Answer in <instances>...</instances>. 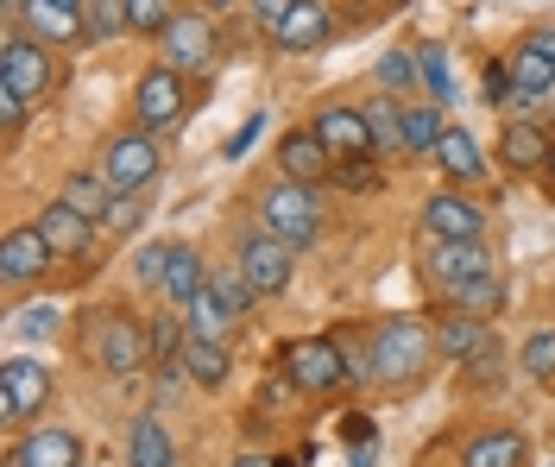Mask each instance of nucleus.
Returning a JSON list of instances; mask_svg holds the SVG:
<instances>
[{
  "instance_id": "obj_36",
  "label": "nucleus",
  "mask_w": 555,
  "mask_h": 467,
  "mask_svg": "<svg viewBox=\"0 0 555 467\" xmlns=\"http://www.w3.org/2000/svg\"><path fill=\"white\" fill-rule=\"evenodd\" d=\"M171 20H177V0H127V26H133V33L158 38Z\"/></svg>"
},
{
  "instance_id": "obj_45",
  "label": "nucleus",
  "mask_w": 555,
  "mask_h": 467,
  "mask_svg": "<svg viewBox=\"0 0 555 467\" xmlns=\"http://www.w3.org/2000/svg\"><path fill=\"white\" fill-rule=\"evenodd\" d=\"M259 127H266V120H259V114H253V120H246L241 133H234V140H228V158H246V145L259 140Z\"/></svg>"
},
{
  "instance_id": "obj_16",
  "label": "nucleus",
  "mask_w": 555,
  "mask_h": 467,
  "mask_svg": "<svg viewBox=\"0 0 555 467\" xmlns=\"http://www.w3.org/2000/svg\"><path fill=\"white\" fill-rule=\"evenodd\" d=\"M328 38H335V13H328V0H297V7L272 26L278 51H322Z\"/></svg>"
},
{
  "instance_id": "obj_26",
  "label": "nucleus",
  "mask_w": 555,
  "mask_h": 467,
  "mask_svg": "<svg viewBox=\"0 0 555 467\" xmlns=\"http://www.w3.org/2000/svg\"><path fill=\"white\" fill-rule=\"evenodd\" d=\"M228 366H234V360H228V341H208V335H190V341H183V379H190V386L215 392V386L228 379Z\"/></svg>"
},
{
  "instance_id": "obj_28",
  "label": "nucleus",
  "mask_w": 555,
  "mask_h": 467,
  "mask_svg": "<svg viewBox=\"0 0 555 467\" xmlns=\"http://www.w3.org/2000/svg\"><path fill=\"white\" fill-rule=\"evenodd\" d=\"M127 467H177V449L158 417H139L127 430Z\"/></svg>"
},
{
  "instance_id": "obj_15",
  "label": "nucleus",
  "mask_w": 555,
  "mask_h": 467,
  "mask_svg": "<svg viewBox=\"0 0 555 467\" xmlns=\"http://www.w3.org/2000/svg\"><path fill=\"white\" fill-rule=\"evenodd\" d=\"M51 259H57V252H51V241L38 234V221L33 228H13V234L0 241V278H7L13 290H26V285H38V278L51 272Z\"/></svg>"
},
{
  "instance_id": "obj_32",
  "label": "nucleus",
  "mask_w": 555,
  "mask_h": 467,
  "mask_svg": "<svg viewBox=\"0 0 555 467\" xmlns=\"http://www.w3.org/2000/svg\"><path fill=\"white\" fill-rule=\"evenodd\" d=\"M518 366H524V379L550 386V379H555V328H530V335H524Z\"/></svg>"
},
{
  "instance_id": "obj_5",
  "label": "nucleus",
  "mask_w": 555,
  "mask_h": 467,
  "mask_svg": "<svg viewBox=\"0 0 555 467\" xmlns=\"http://www.w3.org/2000/svg\"><path fill=\"white\" fill-rule=\"evenodd\" d=\"M190 114V76L171 70V64H152V70L133 82V120L145 133H165Z\"/></svg>"
},
{
  "instance_id": "obj_1",
  "label": "nucleus",
  "mask_w": 555,
  "mask_h": 467,
  "mask_svg": "<svg viewBox=\"0 0 555 467\" xmlns=\"http://www.w3.org/2000/svg\"><path fill=\"white\" fill-rule=\"evenodd\" d=\"M436 328L416 323V316H391L373 328V379L379 386H416L429 366H436Z\"/></svg>"
},
{
  "instance_id": "obj_35",
  "label": "nucleus",
  "mask_w": 555,
  "mask_h": 467,
  "mask_svg": "<svg viewBox=\"0 0 555 467\" xmlns=\"http://www.w3.org/2000/svg\"><path fill=\"white\" fill-rule=\"evenodd\" d=\"M436 140H442V114L436 108H404V145L436 158Z\"/></svg>"
},
{
  "instance_id": "obj_4",
  "label": "nucleus",
  "mask_w": 555,
  "mask_h": 467,
  "mask_svg": "<svg viewBox=\"0 0 555 467\" xmlns=\"http://www.w3.org/2000/svg\"><path fill=\"white\" fill-rule=\"evenodd\" d=\"M0 82H13L26 102H51L57 89V64H51V44H38L33 33L7 26V44H0Z\"/></svg>"
},
{
  "instance_id": "obj_10",
  "label": "nucleus",
  "mask_w": 555,
  "mask_h": 467,
  "mask_svg": "<svg viewBox=\"0 0 555 467\" xmlns=\"http://www.w3.org/2000/svg\"><path fill=\"white\" fill-rule=\"evenodd\" d=\"M234 265H241L246 278H253V290H259V297H278V290L291 285L297 247H284L272 228H253V234H241V252H234Z\"/></svg>"
},
{
  "instance_id": "obj_42",
  "label": "nucleus",
  "mask_w": 555,
  "mask_h": 467,
  "mask_svg": "<svg viewBox=\"0 0 555 467\" xmlns=\"http://www.w3.org/2000/svg\"><path fill=\"white\" fill-rule=\"evenodd\" d=\"M26 114H33V102H26V95H20L13 82H0V127H7V140H13V133L26 127Z\"/></svg>"
},
{
  "instance_id": "obj_37",
  "label": "nucleus",
  "mask_w": 555,
  "mask_h": 467,
  "mask_svg": "<svg viewBox=\"0 0 555 467\" xmlns=\"http://www.w3.org/2000/svg\"><path fill=\"white\" fill-rule=\"evenodd\" d=\"M82 13H89V33L95 38L127 33V0H82Z\"/></svg>"
},
{
  "instance_id": "obj_25",
  "label": "nucleus",
  "mask_w": 555,
  "mask_h": 467,
  "mask_svg": "<svg viewBox=\"0 0 555 467\" xmlns=\"http://www.w3.org/2000/svg\"><path fill=\"white\" fill-rule=\"evenodd\" d=\"M486 341H492V328H486V316H461V310H449V323L436 328V354L454 360V366H467V360L480 354Z\"/></svg>"
},
{
  "instance_id": "obj_12",
  "label": "nucleus",
  "mask_w": 555,
  "mask_h": 467,
  "mask_svg": "<svg viewBox=\"0 0 555 467\" xmlns=\"http://www.w3.org/2000/svg\"><path fill=\"white\" fill-rule=\"evenodd\" d=\"M315 140L328 145L335 165L379 158V152H373V127H366V108H347V102H328V108L315 114Z\"/></svg>"
},
{
  "instance_id": "obj_29",
  "label": "nucleus",
  "mask_w": 555,
  "mask_h": 467,
  "mask_svg": "<svg viewBox=\"0 0 555 467\" xmlns=\"http://www.w3.org/2000/svg\"><path fill=\"white\" fill-rule=\"evenodd\" d=\"M449 303L461 310V316H486V323H492V316L505 310V278H499V272H480V278L454 285V290H449Z\"/></svg>"
},
{
  "instance_id": "obj_31",
  "label": "nucleus",
  "mask_w": 555,
  "mask_h": 467,
  "mask_svg": "<svg viewBox=\"0 0 555 467\" xmlns=\"http://www.w3.org/2000/svg\"><path fill=\"white\" fill-rule=\"evenodd\" d=\"M177 316L190 323V335H208V341H228V335H234V316H228V303H221L215 290H203L196 303H183Z\"/></svg>"
},
{
  "instance_id": "obj_3",
  "label": "nucleus",
  "mask_w": 555,
  "mask_h": 467,
  "mask_svg": "<svg viewBox=\"0 0 555 467\" xmlns=\"http://www.w3.org/2000/svg\"><path fill=\"white\" fill-rule=\"evenodd\" d=\"M259 228H272L284 247H315L322 234V203H315V183H297V178H278L259 190Z\"/></svg>"
},
{
  "instance_id": "obj_46",
  "label": "nucleus",
  "mask_w": 555,
  "mask_h": 467,
  "mask_svg": "<svg viewBox=\"0 0 555 467\" xmlns=\"http://www.w3.org/2000/svg\"><path fill=\"white\" fill-rule=\"evenodd\" d=\"M291 7H297V0H253V13L266 20V33H272V26L284 20V13H291Z\"/></svg>"
},
{
  "instance_id": "obj_40",
  "label": "nucleus",
  "mask_w": 555,
  "mask_h": 467,
  "mask_svg": "<svg viewBox=\"0 0 555 467\" xmlns=\"http://www.w3.org/2000/svg\"><path fill=\"white\" fill-rule=\"evenodd\" d=\"M461 373H467V386H492V379H505V348H499V341H486Z\"/></svg>"
},
{
  "instance_id": "obj_41",
  "label": "nucleus",
  "mask_w": 555,
  "mask_h": 467,
  "mask_svg": "<svg viewBox=\"0 0 555 467\" xmlns=\"http://www.w3.org/2000/svg\"><path fill=\"white\" fill-rule=\"evenodd\" d=\"M139 196H145V190H120V196H114V209H107V234H133V221H139Z\"/></svg>"
},
{
  "instance_id": "obj_9",
  "label": "nucleus",
  "mask_w": 555,
  "mask_h": 467,
  "mask_svg": "<svg viewBox=\"0 0 555 467\" xmlns=\"http://www.w3.org/2000/svg\"><path fill=\"white\" fill-rule=\"evenodd\" d=\"M158 165H165V152H158V140H152L145 127L114 133L107 152H102V178L114 183V190H145V183L158 178Z\"/></svg>"
},
{
  "instance_id": "obj_21",
  "label": "nucleus",
  "mask_w": 555,
  "mask_h": 467,
  "mask_svg": "<svg viewBox=\"0 0 555 467\" xmlns=\"http://www.w3.org/2000/svg\"><path fill=\"white\" fill-rule=\"evenodd\" d=\"M461 467H530V442L518 430H480L461 449Z\"/></svg>"
},
{
  "instance_id": "obj_17",
  "label": "nucleus",
  "mask_w": 555,
  "mask_h": 467,
  "mask_svg": "<svg viewBox=\"0 0 555 467\" xmlns=\"http://www.w3.org/2000/svg\"><path fill=\"white\" fill-rule=\"evenodd\" d=\"M278 171L297 183H328L335 178V158H328V145L315 140V127H291L284 145H278Z\"/></svg>"
},
{
  "instance_id": "obj_22",
  "label": "nucleus",
  "mask_w": 555,
  "mask_h": 467,
  "mask_svg": "<svg viewBox=\"0 0 555 467\" xmlns=\"http://www.w3.org/2000/svg\"><path fill=\"white\" fill-rule=\"evenodd\" d=\"M436 165L449 171V183H480L486 178V152L474 133H461V127H442V140H436Z\"/></svg>"
},
{
  "instance_id": "obj_2",
  "label": "nucleus",
  "mask_w": 555,
  "mask_h": 467,
  "mask_svg": "<svg viewBox=\"0 0 555 467\" xmlns=\"http://www.w3.org/2000/svg\"><path fill=\"white\" fill-rule=\"evenodd\" d=\"M82 360L102 366V373H114V379L152 366V323H139L127 310H102L95 328H89V341H82Z\"/></svg>"
},
{
  "instance_id": "obj_19",
  "label": "nucleus",
  "mask_w": 555,
  "mask_h": 467,
  "mask_svg": "<svg viewBox=\"0 0 555 467\" xmlns=\"http://www.w3.org/2000/svg\"><path fill=\"white\" fill-rule=\"evenodd\" d=\"M7 467H82V442L69 430H26L20 442H13V462Z\"/></svg>"
},
{
  "instance_id": "obj_50",
  "label": "nucleus",
  "mask_w": 555,
  "mask_h": 467,
  "mask_svg": "<svg viewBox=\"0 0 555 467\" xmlns=\"http://www.w3.org/2000/svg\"><path fill=\"white\" fill-rule=\"evenodd\" d=\"M530 467H555V455H543V462H530Z\"/></svg>"
},
{
  "instance_id": "obj_13",
  "label": "nucleus",
  "mask_w": 555,
  "mask_h": 467,
  "mask_svg": "<svg viewBox=\"0 0 555 467\" xmlns=\"http://www.w3.org/2000/svg\"><path fill=\"white\" fill-rule=\"evenodd\" d=\"M423 234H429V241H480L486 234V209L480 203H467L461 190H436V196L423 203Z\"/></svg>"
},
{
  "instance_id": "obj_11",
  "label": "nucleus",
  "mask_w": 555,
  "mask_h": 467,
  "mask_svg": "<svg viewBox=\"0 0 555 467\" xmlns=\"http://www.w3.org/2000/svg\"><path fill=\"white\" fill-rule=\"evenodd\" d=\"M20 33H33L38 44H51V51H69V44L89 38V13H82V0H26Z\"/></svg>"
},
{
  "instance_id": "obj_49",
  "label": "nucleus",
  "mask_w": 555,
  "mask_h": 467,
  "mask_svg": "<svg viewBox=\"0 0 555 467\" xmlns=\"http://www.w3.org/2000/svg\"><path fill=\"white\" fill-rule=\"evenodd\" d=\"M543 183H550V196H555V145H550V165H543Z\"/></svg>"
},
{
  "instance_id": "obj_48",
  "label": "nucleus",
  "mask_w": 555,
  "mask_h": 467,
  "mask_svg": "<svg viewBox=\"0 0 555 467\" xmlns=\"http://www.w3.org/2000/svg\"><path fill=\"white\" fill-rule=\"evenodd\" d=\"M234 467H272L266 455H234Z\"/></svg>"
},
{
  "instance_id": "obj_33",
  "label": "nucleus",
  "mask_w": 555,
  "mask_h": 467,
  "mask_svg": "<svg viewBox=\"0 0 555 467\" xmlns=\"http://www.w3.org/2000/svg\"><path fill=\"white\" fill-rule=\"evenodd\" d=\"M208 290L228 303V316H234V323H241L246 310H253V297H259V290H253V278H246L241 265H228V272H208Z\"/></svg>"
},
{
  "instance_id": "obj_14",
  "label": "nucleus",
  "mask_w": 555,
  "mask_h": 467,
  "mask_svg": "<svg viewBox=\"0 0 555 467\" xmlns=\"http://www.w3.org/2000/svg\"><path fill=\"white\" fill-rule=\"evenodd\" d=\"M423 272H429L436 290H454L467 278H480V272H492V252H486V241H436L423 252Z\"/></svg>"
},
{
  "instance_id": "obj_43",
  "label": "nucleus",
  "mask_w": 555,
  "mask_h": 467,
  "mask_svg": "<svg viewBox=\"0 0 555 467\" xmlns=\"http://www.w3.org/2000/svg\"><path fill=\"white\" fill-rule=\"evenodd\" d=\"M512 89H518L512 64H486V102H492V108H505V102H512Z\"/></svg>"
},
{
  "instance_id": "obj_23",
  "label": "nucleus",
  "mask_w": 555,
  "mask_h": 467,
  "mask_svg": "<svg viewBox=\"0 0 555 467\" xmlns=\"http://www.w3.org/2000/svg\"><path fill=\"white\" fill-rule=\"evenodd\" d=\"M158 290L171 297V310H183V303H196V297L208 290V265H203V252L177 241V247H171V265H165V285H158Z\"/></svg>"
},
{
  "instance_id": "obj_18",
  "label": "nucleus",
  "mask_w": 555,
  "mask_h": 467,
  "mask_svg": "<svg viewBox=\"0 0 555 467\" xmlns=\"http://www.w3.org/2000/svg\"><path fill=\"white\" fill-rule=\"evenodd\" d=\"M95 228H102V221L76 216L69 203H44V216H38V234L51 241V252H57V259H82V252L95 247Z\"/></svg>"
},
{
  "instance_id": "obj_30",
  "label": "nucleus",
  "mask_w": 555,
  "mask_h": 467,
  "mask_svg": "<svg viewBox=\"0 0 555 467\" xmlns=\"http://www.w3.org/2000/svg\"><path fill=\"white\" fill-rule=\"evenodd\" d=\"M366 127H373V152H379V158H398V152H411V145H404V108H398L391 95L366 102Z\"/></svg>"
},
{
  "instance_id": "obj_44",
  "label": "nucleus",
  "mask_w": 555,
  "mask_h": 467,
  "mask_svg": "<svg viewBox=\"0 0 555 467\" xmlns=\"http://www.w3.org/2000/svg\"><path fill=\"white\" fill-rule=\"evenodd\" d=\"M20 328H26V335H51V328H57V310H51V303H44V310H26Z\"/></svg>"
},
{
  "instance_id": "obj_47",
  "label": "nucleus",
  "mask_w": 555,
  "mask_h": 467,
  "mask_svg": "<svg viewBox=\"0 0 555 467\" xmlns=\"http://www.w3.org/2000/svg\"><path fill=\"white\" fill-rule=\"evenodd\" d=\"M0 13H7V26H20V13H26V0H0Z\"/></svg>"
},
{
  "instance_id": "obj_8",
  "label": "nucleus",
  "mask_w": 555,
  "mask_h": 467,
  "mask_svg": "<svg viewBox=\"0 0 555 467\" xmlns=\"http://www.w3.org/2000/svg\"><path fill=\"white\" fill-rule=\"evenodd\" d=\"M158 64H171V70H183V76L208 70V64H215V20L177 7V20L158 33Z\"/></svg>"
},
{
  "instance_id": "obj_7",
  "label": "nucleus",
  "mask_w": 555,
  "mask_h": 467,
  "mask_svg": "<svg viewBox=\"0 0 555 467\" xmlns=\"http://www.w3.org/2000/svg\"><path fill=\"white\" fill-rule=\"evenodd\" d=\"M284 379L297 392H341L347 386V360L335 348V335H304L284 348Z\"/></svg>"
},
{
  "instance_id": "obj_24",
  "label": "nucleus",
  "mask_w": 555,
  "mask_h": 467,
  "mask_svg": "<svg viewBox=\"0 0 555 467\" xmlns=\"http://www.w3.org/2000/svg\"><path fill=\"white\" fill-rule=\"evenodd\" d=\"M512 76H518V89H537V95H550L555 82V33H530L512 51Z\"/></svg>"
},
{
  "instance_id": "obj_39",
  "label": "nucleus",
  "mask_w": 555,
  "mask_h": 467,
  "mask_svg": "<svg viewBox=\"0 0 555 467\" xmlns=\"http://www.w3.org/2000/svg\"><path fill=\"white\" fill-rule=\"evenodd\" d=\"M416 76H423V70H416V51H385V57H379V82H385V89H398V95H404Z\"/></svg>"
},
{
  "instance_id": "obj_20",
  "label": "nucleus",
  "mask_w": 555,
  "mask_h": 467,
  "mask_svg": "<svg viewBox=\"0 0 555 467\" xmlns=\"http://www.w3.org/2000/svg\"><path fill=\"white\" fill-rule=\"evenodd\" d=\"M550 133H543V127H537V120H512V127H505V133H499V158H505V171H543V165H550Z\"/></svg>"
},
{
  "instance_id": "obj_34",
  "label": "nucleus",
  "mask_w": 555,
  "mask_h": 467,
  "mask_svg": "<svg viewBox=\"0 0 555 467\" xmlns=\"http://www.w3.org/2000/svg\"><path fill=\"white\" fill-rule=\"evenodd\" d=\"M416 70H423L429 102H454V70H449V57H442V44H416Z\"/></svg>"
},
{
  "instance_id": "obj_6",
  "label": "nucleus",
  "mask_w": 555,
  "mask_h": 467,
  "mask_svg": "<svg viewBox=\"0 0 555 467\" xmlns=\"http://www.w3.org/2000/svg\"><path fill=\"white\" fill-rule=\"evenodd\" d=\"M44 404H51V373H44V360H33V354L0 360V417H7L13 430H26Z\"/></svg>"
},
{
  "instance_id": "obj_38",
  "label": "nucleus",
  "mask_w": 555,
  "mask_h": 467,
  "mask_svg": "<svg viewBox=\"0 0 555 467\" xmlns=\"http://www.w3.org/2000/svg\"><path fill=\"white\" fill-rule=\"evenodd\" d=\"M171 247H177V241H152V247H139V252H133L139 285H165V265H171Z\"/></svg>"
},
{
  "instance_id": "obj_27",
  "label": "nucleus",
  "mask_w": 555,
  "mask_h": 467,
  "mask_svg": "<svg viewBox=\"0 0 555 467\" xmlns=\"http://www.w3.org/2000/svg\"><path fill=\"white\" fill-rule=\"evenodd\" d=\"M114 196H120V190H114L107 178H95V171H69L64 190H57V203H69L76 216H89V221H107Z\"/></svg>"
}]
</instances>
